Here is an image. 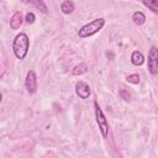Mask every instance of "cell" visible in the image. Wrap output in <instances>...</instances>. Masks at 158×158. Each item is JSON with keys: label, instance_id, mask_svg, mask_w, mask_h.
Segmentation results:
<instances>
[{"label": "cell", "instance_id": "obj_1", "mask_svg": "<svg viewBox=\"0 0 158 158\" xmlns=\"http://www.w3.org/2000/svg\"><path fill=\"white\" fill-rule=\"evenodd\" d=\"M28 48H30V40L27 35L23 32H20L19 35H16L12 42V51L16 58L25 59V57L28 53Z\"/></svg>", "mask_w": 158, "mask_h": 158}, {"label": "cell", "instance_id": "obj_2", "mask_svg": "<svg viewBox=\"0 0 158 158\" xmlns=\"http://www.w3.org/2000/svg\"><path fill=\"white\" fill-rule=\"evenodd\" d=\"M105 25V20L104 19H95L93 21H90L89 23L84 25L83 27H80V30L78 31V36L80 38H85V37H90L95 33H98Z\"/></svg>", "mask_w": 158, "mask_h": 158}, {"label": "cell", "instance_id": "obj_3", "mask_svg": "<svg viewBox=\"0 0 158 158\" xmlns=\"http://www.w3.org/2000/svg\"><path fill=\"white\" fill-rule=\"evenodd\" d=\"M94 107H95V118H96V122L99 125V130L102 135V137H107L109 135V123H107V120L102 112V110L100 109L99 104L96 101H94Z\"/></svg>", "mask_w": 158, "mask_h": 158}, {"label": "cell", "instance_id": "obj_4", "mask_svg": "<svg viewBox=\"0 0 158 158\" xmlns=\"http://www.w3.org/2000/svg\"><path fill=\"white\" fill-rule=\"evenodd\" d=\"M148 72L151 74H157L158 73V48L156 46H152L148 52Z\"/></svg>", "mask_w": 158, "mask_h": 158}, {"label": "cell", "instance_id": "obj_5", "mask_svg": "<svg viewBox=\"0 0 158 158\" xmlns=\"http://www.w3.org/2000/svg\"><path fill=\"white\" fill-rule=\"evenodd\" d=\"M25 86L30 94H35L37 90V75L33 70H28L25 79Z\"/></svg>", "mask_w": 158, "mask_h": 158}, {"label": "cell", "instance_id": "obj_6", "mask_svg": "<svg viewBox=\"0 0 158 158\" xmlns=\"http://www.w3.org/2000/svg\"><path fill=\"white\" fill-rule=\"evenodd\" d=\"M75 93L80 99H88L90 96V86L85 81L79 80L75 84Z\"/></svg>", "mask_w": 158, "mask_h": 158}, {"label": "cell", "instance_id": "obj_7", "mask_svg": "<svg viewBox=\"0 0 158 158\" xmlns=\"http://www.w3.org/2000/svg\"><path fill=\"white\" fill-rule=\"evenodd\" d=\"M22 15H21V12H15L12 16H11V19H10V27L12 28V30H17L20 26H21V23H22Z\"/></svg>", "mask_w": 158, "mask_h": 158}, {"label": "cell", "instance_id": "obj_8", "mask_svg": "<svg viewBox=\"0 0 158 158\" xmlns=\"http://www.w3.org/2000/svg\"><path fill=\"white\" fill-rule=\"evenodd\" d=\"M131 62L133 65H142L144 63V56L139 51H135L131 54Z\"/></svg>", "mask_w": 158, "mask_h": 158}, {"label": "cell", "instance_id": "obj_9", "mask_svg": "<svg viewBox=\"0 0 158 158\" xmlns=\"http://www.w3.org/2000/svg\"><path fill=\"white\" fill-rule=\"evenodd\" d=\"M60 10L63 14L68 15V14H72L74 11V4L73 1H69V0H65L60 4Z\"/></svg>", "mask_w": 158, "mask_h": 158}, {"label": "cell", "instance_id": "obj_10", "mask_svg": "<svg viewBox=\"0 0 158 158\" xmlns=\"http://www.w3.org/2000/svg\"><path fill=\"white\" fill-rule=\"evenodd\" d=\"M132 20H133V22L136 23V25H143L144 23V21H146V15L142 12V11H136V12H133L132 14Z\"/></svg>", "mask_w": 158, "mask_h": 158}, {"label": "cell", "instance_id": "obj_11", "mask_svg": "<svg viewBox=\"0 0 158 158\" xmlns=\"http://www.w3.org/2000/svg\"><path fill=\"white\" fill-rule=\"evenodd\" d=\"M143 5L152 10L154 14H158V0H143Z\"/></svg>", "mask_w": 158, "mask_h": 158}, {"label": "cell", "instance_id": "obj_12", "mask_svg": "<svg viewBox=\"0 0 158 158\" xmlns=\"http://www.w3.org/2000/svg\"><path fill=\"white\" fill-rule=\"evenodd\" d=\"M86 70H88V65H86L85 63H79L78 65H75V67L73 68L72 73H73L74 75H80V74H84Z\"/></svg>", "mask_w": 158, "mask_h": 158}, {"label": "cell", "instance_id": "obj_13", "mask_svg": "<svg viewBox=\"0 0 158 158\" xmlns=\"http://www.w3.org/2000/svg\"><path fill=\"white\" fill-rule=\"evenodd\" d=\"M32 5H35L36 7H38L43 14H47L48 12V9H47V6H46V4L43 2V1H30Z\"/></svg>", "mask_w": 158, "mask_h": 158}, {"label": "cell", "instance_id": "obj_14", "mask_svg": "<svg viewBox=\"0 0 158 158\" xmlns=\"http://www.w3.org/2000/svg\"><path fill=\"white\" fill-rule=\"evenodd\" d=\"M126 79H127L128 83H132V84H138L139 83V75L138 74H131Z\"/></svg>", "mask_w": 158, "mask_h": 158}, {"label": "cell", "instance_id": "obj_15", "mask_svg": "<svg viewBox=\"0 0 158 158\" xmlns=\"http://www.w3.org/2000/svg\"><path fill=\"white\" fill-rule=\"evenodd\" d=\"M25 20H26V22H27V23H33V22H35V20H36V16H35V14H33V12H27V14H26Z\"/></svg>", "mask_w": 158, "mask_h": 158}, {"label": "cell", "instance_id": "obj_16", "mask_svg": "<svg viewBox=\"0 0 158 158\" xmlns=\"http://www.w3.org/2000/svg\"><path fill=\"white\" fill-rule=\"evenodd\" d=\"M120 95H121L125 100H128V99H130V94H127L125 90H121V91H120Z\"/></svg>", "mask_w": 158, "mask_h": 158}]
</instances>
